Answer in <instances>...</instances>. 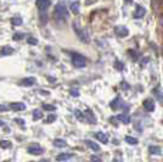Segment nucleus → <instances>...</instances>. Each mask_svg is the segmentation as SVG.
Here are the masks:
<instances>
[{
    "label": "nucleus",
    "instance_id": "f257e3e1",
    "mask_svg": "<svg viewBox=\"0 0 163 162\" xmlns=\"http://www.w3.org/2000/svg\"><path fill=\"white\" fill-rule=\"evenodd\" d=\"M54 16L56 20L59 21H66L68 18V10L64 4H57L55 6L54 10Z\"/></svg>",
    "mask_w": 163,
    "mask_h": 162
},
{
    "label": "nucleus",
    "instance_id": "f03ea898",
    "mask_svg": "<svg viewBox=\"0 0 163 162\" xmlns=\"http://www.w3.org/2000/svg\"><path fill=\"white\" fill-rule=\"evenodd\" d=\"M72 63H73L74 67L83 68V67H85V65H87V58H84L83 55L73 54V55H72Z\"/></svg>",
    "mask_w": 163,
    "mask_h": 162
},
{
    "label": "nucleus",
    "instance_id": "7ed1b4c3",
    "mask_svg": "<svg viewBox=\"0 0 163 162\" xmlns=\"http://www.w3.org/2000/svg\"><path fill=\"white\" fill-rule=\"evenodd\" d=\"M73 28H74V32H76V34L78 35V38H79L83 43H88V42H89V34H88L83 28H80L79 26H77L76 22L73 23Z\"/></svg>",
    "mask_w": 163,
    "mask_h": 162
},
{
    "label": "nucleus",
    "instance_id": "20e7f679",
    "mask_svg": "<svg viewBox=\"0 0 163 162\" xmlns=\"http://www.w3.org/2000/svg\"><path fill=\"white\" fill-rule=\"evenodd\" d=\"M110 106H111V109L115 110V111H116V110H120V109H124V110L128 109V107H125V105L123 104V101H122L120 98H116L115 100H112Z\"/></svg>",
    "mask_w": 163,
    "mask_h": 162
},
{
    "label": "nucleus",
    "instance_id": "39448f33",
    "mask_svg": "<svg viewBox=\"0 0 163 162\" xmlns=\"http://www.w3.org/2000/svg\"><path fill=\"white\" fill-rule=\"evenodd\" d=\"M35 4H37V6L40 11H45L50 6L51 1L50 0H35Z\"/></svg>",
    "mask_w": 163,
    "mask_h": 162
},
{
    "label": "nucleus",
    "instance_id": "423d86ee",
    "mask_svg": "<svg viewBox=\"0 0 163 162\" xmlns=\"http://www.w3.org/2000/svg\"><path fill=\"white\" fill-rule=\"evenodd\" d=\"M115 33L117 34V37H120V38H123V37H125V35H128V29L125 28V27H123V26H117L116 28H115Z\"/></svg>",
    "mask_w": 163,
    "mask_h": 162
},
{
    "label": "nucleus",
    "instance_id": "0eeeda50",
    "mask_svg": "<svg viewBox=\"0 0 163 162\" xmlns=\"http://www.w3.org/2000/svg\"><path fill=\"white\" fill-rule=\"evenodd\" d=\"M28 152H29L31 155H40V154L44 152V149H42L39 145H31V146L28 148Z\"/></svg>",
    "mask_w": 163,
    "mask_h": 162
},
{
    "label": "nucleus",
    "instance_id": "6e6552de",
    "mask_svg": "<svg viewBox=\"0 0 163 162\" xmlns=\"http://www.w3.org/2000/svg\"><path fill=\"white\" fill-rule=\"evenodd\" d=\"M144 109L146 111H149V112H152L153 110H155V103H153L152 99H146L144 101Z\"/></svg>",
    "mask_w": 163,
    "mask_h": 162
},
{
    "label": "nucleus",
    "instance_id": "1a4fd4ad",
    "mask_svg": "<svg viewBox=\"0 0 163 162\" xmlns=\"http://www.w3.org/2000/svg\"><path fill=\"white\" fill-rule=\"evenodd\" d=\"M34 83H35V78H33V77H27L20 81V84L22 87H29V85H33Z\"/></svg>",
    "mask_w": 163,
    "mask_h": 162
},
{
    "label": "nucleus",
    "instance_id": "9d476101",
    "mask_svg": "<svg viewBox=\"0 0 163 162\" xmlns=\"http://www.w3.org/2000/svg\"><path fill=\"white\" fill-rule=\"evenodd\" d=\"M10 107L15 111H24L26 110V105L23 103H12L10 105Z\"/></svg>",
    "mask_w": 163,
    "mask_h": 162
},
{
    "label": "nucleus",
    "instance_id": "9b49d317",
    "mask_svg": "<svg viewBox=\"0 0 163 162\" xmlns=\"http://www.w3.org/2000/svg\"><path fill=\"white\" fill-rule=\"evenodd\" d=\"M116 118H117V121H120V122L124 123V124H128V123H130V116H128V115H124V114H122V115L116 116Z\"/></svg>",
    "mask_w": 163,
    "mask_h": 162
},
{
    "label": "nucleus",
    "instance_id": "f8f14e48",
    "mask_svg": "<svg viewBox=\"0 0 163 162\" xmlns=\"http://www.w3.org/2000/svg\"><path fill=\"white\" fill-rule=\"evenodd\" d=\"M95 138L98 139L99 141L104 143V144H106V143L109 141V137H107L105 133H102V132H98V133L95 134Z\"/></svg>",
    "mask_w": 163,
    "mask_h": 162
},
{
    "label": "nucleus",
    "instance_id": "ddd939ff",
    "mask_svg": "<svg viewBox=\"0 0 163 162\" xmlns=\"http://www.w3.org/2000/svg\"><path fill=\"white\" fill-rule=\"evenodd\" d=\"M145 13H146L145 9H144L142 6H138L136 10H135V13H134V17H135V18H141V17H144Z\"/></svg>",
    "mask_w": 163,
    "mask_h": 162
},
{
    "label": "nucleus",
    "instance_id": "4468645a",
    "mask_svg": "<svg viewBox=\"0 0 163 162\" xmlns=\"http://www.w3.org/2000/svg\"><path fill=\"white\" fill-rule=\"evenodd\" d=\"M71 157H73V154H67V152H65V154H60L56 157V160L57 161H66V160H69Z\"/></svg>",
    "mask_w": 163,
    "mask_h": 162
},
{
    "label": "nucleus",
    "instance_id": "2eb2a0df",
    "mask_svg": "<svg viewBox=\"0 0 163 162\" xmlns=\"http://www.w3.org/2000/svg\"><path fill=\"white\" fill-rule=\"evenodd\" d=\"M85 116H87V119L89 123H95V122H96V119H95V117H94V115H93V112H91L90 109H88L87 111H85Z\"/></svg>",
    "mask_w": 163,
    "mask_h": 162
},
{
    "label": "nucleus",
    "instance_id": "dca6fc26",
    "mask_svg": "<svg viewBox=\"0 0 163 162\" xmlns=\"http://www.w3.org/2000/svg\"><path fill=\"white\" fill-rule=\"evenodd\" d=\"M149 151H150V154L151 155H161V148L160 146H156V145H151L150 148H149Z\"/></svg>",
    "mask_w": 163,
    "mask_h": 162
},
{
    "label": "nucleus",
    "instance_id": "f3484780",
    "mask_svg": "<svg viewBox=\"0 0 163 162\" xmlns=\"http://www.w3.org/2000/svg\"><path fill=\"white\" fill-rule=\"evenodd\" d=\"M13 53V49L11 48V46H4L3 49H1V51H0V54L3 55V56H6V55H10Z\"/></svg>",
    "mask_w": 163,
    "mask_h": 162
},
{
    "label": "nucleus",
    "instance_id": "a211bd4d",
    "mask_svg": "<svg viewBox=\"0 0 163 162\" xmlns=\"http://www.w3.org/2000/svg\"><path fill=\"white\" fill-rule=\"evenodd\" d=\"M54 145L56 148H65V146H67V143H66L64 139H55Z\"/></svg>",
    "mask_w": 163,
    "mask_h": 162
},
{
    "label": "nucleus",
    "instance_id": "6ab92c4d",
    "mask_svg": "<svg viewBox=\"0 0 163 162\" xmlns=\"http://www.w3.org/2000/svg\"><path fill=\"white\" fill-rule=\"evenodd\" d=\"M87 145L93 151H100V146H99L96 143L91 141V140H87Z\"/></svg>",
    "mask_w": 163,
    "mask_h": 162
},
{
    "label": "nucleus",
    "instance_id": "aec40b11",
    "mask_svg": "<svg viewBox=\"0 0 163 162\" xmlns=\"http://www.w3.org/2000/svg\"><path fill=\"white\" fill-rule=\"evenodd\" d=\"M71 10H72V12H73L74 15H77V13L79 12V3H78V1H74V3L71 4Z\"/></svg>",
    "mask_w": 163,
    "mask_h": 162
},
{
    "label": "nucleus",
    "instance_id": "412c9836",
    "mask_svg": "<svg viewBox=\"0 0 163 162\" xmlns=\"http://www.w3.org/2000/svg\"><path fill=\"white\" fill-rule=\"evenodd\" d=\"M42 117H43L42 111H39V110H34V111H33V119H34V121H37V119H40Z\"/></svg>",
    "mask_w": 163,
    "mask_h": 162
},
{
    "label": "nucleus",
    "instance_id": "4be33fe9",
    "mask_svg": "<svg viewBox=\"0 0 163 162\" xmlns=\"http://www.w3.org/2000/svg\"><path fill=\"white\" fill-rule=\"evenodd\" d=\"M0 148L9 149V148H11V143L9 140H0Z\"/></svg>",
    "mask_w": 163,
    "mask_h": 162
},
{
    "label": "nucleus",
    "instance_id": "5701e85b",
    "mask_svg": "<svg viewBox=\"0 0 163 162\" xmlns=\"http://www.w3.org/2000/svg\"><path fill=\"white\" fill-rule=\"evenodd\" d=\"M125 141L128 143V144H130V145H136L138 144V139L136 138H133V137H125Z\"/></svg>",
    "mask_w": 163,
    "mask_h": 162
},
{
    "label": "nucleus",
    "instance_id": "b1692460",
    "mask_svg": "<svg viewBox=\"0 0 163 162\" xmlns=\"http://www.w3.org/2000/svg\"><path fill=\"white\" fill-rule=\"evenodd\" d=\"M11 23L13 26H20V24H22V18H20V17H13V18H11Z\"/></svg>",
    "mask_w": 163,
    "mask_h": 162
},
{
    "label": "nucleus",
    "instance_id": "393cba45",
    "mask_svg": "<svg viewBox=\"0 0 163 162\" xmlns=\"http://www.w3.org/2000/svg\"><path fill=\"white\" fill-rule=\"evenodd\" d=\"M27 43H28L29 45H35V44H38V40H37L35 38L31 37V38H28V39H27Z\"/></svg>",
    "mask_w": 163,
    "mask_h": 162
},
{
    "label": "nucleus",
    "instance_id": "a878e982",
    "mask_svg": "<svg viewBox=\"0 0 163 162\" xmlns=\"http://www.w3.org/2000/svg\"><path fill=\"white\" fill-rule=\"evenodd\" d=\"M22 38H24V34H23V33H15V34H13V40H16V42H17V40H21Z\"/></svg>",
    "mask_w": 163,
    "mask_h": 162
},
{
    "label": "nucleus",
    "instance_id": "bb28decb",
    "mask_svg": "<svg viewBox=\"0 0 163 162\" xmlns=\"http://www.w3.org/2000/svg\"><path fill=\"white\" fill-rule=\"evenodd\" d=\"M44 109L48 110V111H55L56 110V107L53 106V105H44Z\"/></svg>",
    "mask_w": 163,
    "mask_h": 162
},
{
    "label": "nucleus",
    "instance_id": "cd10ccee",
    "mask_svg": "<svg viewBox=\"0 0 163 162\" xmlns=\"http://www.w3.org/2000/svg\"><path fill=\"white\" fill-rule=\"evenodd\" d=\"M155 93H157V99L160 100V103L161 104H163V95L161 92H158V90H155Z\"/></svg>",
    "mask_w": 163,
    "mask_h": 162
},
{
    "label": "nucleus",
    "instance_id": "c85d7f7f",
    "mask_svg": "<svg viewBox=\"0 0 163 162\" xmlns=\"http://www.w3.org/2000/svg\"><path fill=\"white\" fill-rule=\"evenodd\" d=\"M115 66H116V68L118 69V71H122V69H123V63H120V61H116Z\"/></svg>",
    "mask_w": 163,
    "mask_h": 162
},
{
    "label": "nucleus",
    "instance_id": "c756f323",
    "mask_svg": "<svg viewBox=\"0 0 163 162\" xmlns=\"http://www.w3.org/2000/svg\"><path fill=\"white\" fill-rule=\"evenodd\" d=\"M55 119H56V116H55V115H50L49 117H48L46 122H48V123H51V122H54Z\"/></svg>",
    "mask_w": 163,
    "mask_h": 162
},
{
    "label": "nucleus",
    "instance_id": "7c9ffc66",
    "mask_svg": "<svg viewBox=\"0 0 163 162\" xmlns=\"http://www.w3.org/2000/svg\"><path fill=\"white\" fill-rule=\"evenodd\" d=\"M76 117L78 119H80V121H84V118H83V114L80 112V111H76Z\"/></svg>",
    "mask_w": 163,
    "mask_h": 162
},
{
    "label": "nucleus",
    "instance_id": "2f4dec72",
    "mask_svg": "<svg viewBox=\"0 0 163 162\" xmlns=\"http://www.w3.org/2000/svg\"><path fill=\"white\" fill-rule=\"evenodd\" d=\"M8 110H9V107H8V106L0 105V112H5V111H8Z\"/></svg>",
    "mask_w": 163,
    "mask_h": 162
},
{
    "label": "nucleus",
    "instance_id": "473e14b6",
    "mask_svg": "<svg viewBox=\"0 0 163 162\" xmlns=\"http://www.w3.org/2000/svg\"><path fill=\"white\" fill-rule=\"evenodd\" d=\"M71 94H72V96H78V95H79V92H78L77 89H71Z\"/></svg>",
    "mask_w": 163,
    "mask_h": 162
},
{
    "label": "nucleus",
    "instance_id": "72a5a7b5",
    "mask_svg": "<svg viewBox=\"0 0 163 162\" xmlns=\"http://www.w3.org/2000/svg\"><path fill=\"white\" fill-rule=\"evenodd\" d=\"M91 162H101V159H99L96 156H91Z\"/></svg>",
    "mask_w": 163,
    "mask_h": 162
},
{
    "label": "nucleus",
    "instance_id": "f704fd0d",
    "mask_svg": "<svg viewBox=\"0 0 163 162\" xmlns=\"http://www.w3.org/2000/svg\"><path fill=\"white\" fill-rule=\"evenodd\" d=\"M15 121H16L17 123H21V124H24V122H23V119H20V118H16Z\"/></svg>",
    "mask_w": 163,
    "mask_h": 162
},
{
    "label": "nucleus",
    "instance_id": "c9c22d12",
    "mask_svg": "<svg viewBox=\"0 0 163 162\" xmlns=\"http://www.w3.org/2000/svg\"><path fill=\"white\" fill-rule=\"evenodd\" d=\"M4 124H5V123H4V122H3V121H0V127H3V126H4Z\"/></svg>",
    "mask_w": 163,
    "mask_h": 162
},
{
    "label": "nucleus",
    "instance_id": "e433bc0d",
    "mask_svg": "<svg viewBox=\"0 0 163 162\" xmlns=\"http://www.w3.org/2000/svg\"><path fill=\"white\" fill-rule=\"evenodd\" d=\"M125 1H127L128 4H131V1H133V0H125Z\"/></svg>",
    "mask_w": 163,
    "mask_h": 162
},
{
    "label": "nucleus",
    "instance_id": "4c0bfd02",
    "mask_svg": "<svg viewBox=\"0 0 163 162\" xmlns=\"http://www.w3.org/2000/svg\"><path fill=\"white\" fill-rule=\"evenodd\" d=\"M40 162H48V161H46V160H43V161H40Z\"/></svg>",
    "mask_w": 163,
    "mask_h": 162
},
{
    "label": "nucleus",
    "instance_id": "58836bf2",
    "mask_svg": "<svg viewBox=\"0 0 163 162\" xmlns=\"http://www.w3.org/2000/svg\"><path fill=\"white\" fill-rule=\"evenodd\" d=\"M113 162H120V161H117V160H115V161H113Z\"/></svg>",
    "mask_w": 163,
    "mask_h": 162
}]
</instances>
